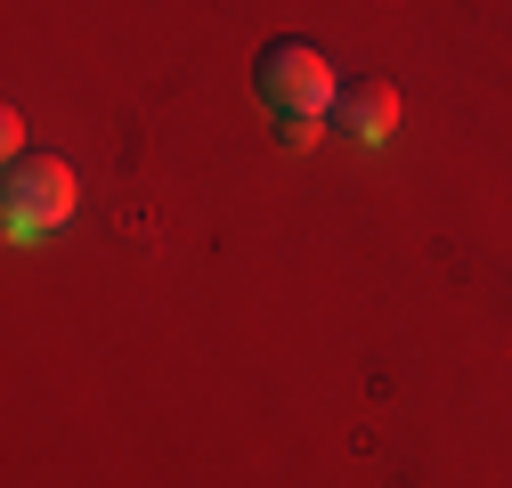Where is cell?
<instances>
[{
    "instance_id": "cell-1",
    "label": "cell",
    "mask_w": 512,
    "mask_h": 488,
    "mask_svg": "<svg viewBox=\"0 0 512 488\" xmlns=\"http://www.w3.org/2000/svg\"><path fill=\"white\" fill-rule=\"evenodd\" d=\"M252 90H261V106L277 114V131L301 147V139L326 131L342 82H334V57L309 33H277V41H261V57H252Z\"/></svg>"
},
{
    "instance_id": "cell-2",
    "label": "cell",
    "mask_w": 512,
    "mask_h": 488,
    "mask_svg": "<svg viewBox=\"0 0 512 488\" xmlns=\"http://www.w3.org/2000/svg\"><path fill=\"white\" fill-rule=\"evenodd\" d=\"M66 220H74V171L57 155H17L9 179H0V228H9V244H41Z\"/></svg>"
},
{
    "instance_id": "cell-3",
    "label": "cell",
    "mask_w": 512,
    "mask_h": 488,
    "mask_svg": "<svg viewBox=\"0 0 512 488\" xmlns=\"http://www.w3.org/2000/svg\"><path fill=\"white\" fill-rule=\"evenodd\" d=\"M326 122H334L342 139H358V147H382V139L399 131V82H382V74H358V82H342Z\"/></svg>"
}]
</instances>
